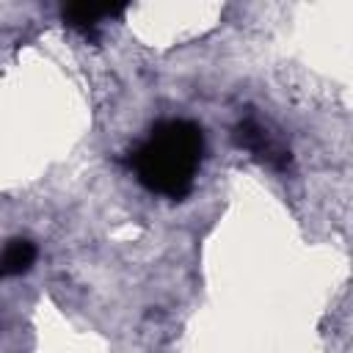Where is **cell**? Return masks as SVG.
I'll use <instances>...</instances> for the list:
<instances>
[{
	"label": "cell",
	"mask_w": 353,
	"mask_h": 353,
	"mask_svg": "<svg viewBox=\"0 0 353 353\" xmlns=\"http://www.w3.org/2000/svg\"><path fill=\"white\" fill-rule=\"evenodd\" d=\"M201 160L204 130L190 119H163L132 149L130 165L146 190L179 201L193 190Z\"/></svg>",
	"instance_id": "1"
},
{
	"label": "cell",
	"mask_w": 353,
	"mask_h": 353,
	"mask_svg": "<svg viewBox=\"0 0 353 353\" xmlns=\"http://www.w3.org/2000/svg\"><path fill=\"white\" fill-rule=\"evenodd\" d=\"M234 138H237V143L240 146H245V149H251L259 160H265L268 165H273V168H287L290 165V149H284L281 146V141L279 138H273L259 121H254V119H245V121H240L237 124V130H234Z\"/></svg>",
	"instance_id": "2"
},
{
	"label": "cell",
	"mask_w": 353,
	"mask_h": 353,
	"mask_svg": "<svg viewBox=\"0 0 353 353\" xmlns=\"http://www.w3.org/2000/svg\"><path fill=\"white\" fill-rule=\"evenodd\" d=\"M36 262V243L28 237H14L0 248V279L22 276Z\"/></svg>",
	"instance_id": "3"
},
{
	"label": "cell",
	"mask_w": 353,
	"mask_h": 353,
	"mask_svg": "<svg viewBox=\"0 0 353 353\" xmlns=\"http://www.w3.org/2000/svg\"><path fill=\"white\" fill-rule=\"evenodd\" d=\"M124 11V6H66L61 14L63 19L72 25V28H80V30H91L99 19H108V17H119Z\"/></svg>",
	"instance_id": "4"
}]
</instances>
